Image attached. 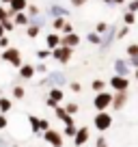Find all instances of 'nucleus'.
Returning a JSON list of instances; mask_svg holds the SVG:
<instances>
[{"instance_id":"obj_1","label":"nucleus","mask_w":138,"mask_h":147,"mask_svg":"<svg viewBox=\"0 0 138 147\" xmlns=\"http://www.w3.org/2000/svg\"><path fill=\"white\" fill-rule=\"evenodd\" d=\"M93 125H95V130H97L99 134H104L106 130H110V125H112V115L108 113V110L97 113L95 119H93Z\"/></svg>"},{"instance_id":"obj_2","label":"nucleus","mask_w":138,"mask_h":147,"mask_svg":"<svg viewBox=\"0 0 138 147\" xmlns=\"http://www.w3.org/2000/svg\"><path fill=\"white\" fill-rule=\"evenodd\" d=\"M0 61H7V63H11L13 67H22V56H19V52L15 50V48H7V50L0 52Z\"/></svg>"},{"instance_id":"obj_3","label":"nucleus","mask_w":138,"mask_h":147,"mask_svg":"<svg viewBox=\"0 0 138 147\" xmlns=\"http://www.w3.org/2000/svg\"><path fill=\"white\" fill-rule=\"evenodd\" d=\"M110 102H112V93L110 91H101V93H97V95H95L93 106H95L97 113H104V110L110 106Z\"/></svg>"},{"instance_id":"obj_4","label":"nucleus","mask_w":138,"mask_h":147,"mask_svg":"<svg viewBox=\"0 0 138 147\" xmlns=\"http://www.w3.org/2000/svg\"><path fill=\"white\" fill-rule=\"evenodd\" d=\"M71 56H74V50L71 48H65V46H58L52 50V59H56L58 63H69L71 61Z\"/></svg>"},{"instance_id":"obj_5","label":"nucleus","mask_w":138,"mask_h":147,"mask_svg":"<svg viewBox=\"0 0 138 147\" xmlns=\"http://www.w3.org/2000/svg\"><path fill=\"white\" fill-rule=\"evenodd\" d=\"M43 141H46V143H50V145L52 147H63V134H60L58 132V130H46V132H43Z\"/></svg>"},{"instance_id":"obj_6","label":"nucleus","mask_w":138,"mask_h":147,"mask_svg":"<svg viewBox=\"0 0 138 147\" xmlns=\"http://www.w3.org/2000/svg\"><path fill=\"white\" fill-rule=\"evenodd\" d=\"M88 138H91V130H88L86 125H82V128H78V132H76V136H74V145L76 147H86Z\"/></svg>"},{"instance_id":"obj_7","label":"nucleus","mask_w":138,"mask_h":147,"mask_svg":"<svg viewBox=\"0 0 138 147\" xmlns=\"http://www.w3.org/2000/svg\"><path fill=\"white\" fill-rule=\"evenodd\" d=\"M108 84L115 89V93H123V91H127L129 80H127V78H123V76H112V78L108 80Z\"/></svg>"},{"instance_id":"obj_8","label":"nucleus","mask_w":138,"mask_h":147,"mask_svg":"<svg viewBox=\"0 0 138 147\" xmlns=\"http://www.w3.org/2000/svg\"><path fill=\"white\" fill-rule=\"evenodd\" d=\"M125 102H127V91H123V93H112L110 108H112V110H121V108L125 106Z\"/></svg>"},{"instance_id":"obj_9","label":"nucleus","mask_w":138,"mask_h":147,"mask_svg":"<svg viewBox=\"0 0 138 147\" xmlns=\"http://www.w3.org/2000/svg\"><path fill=\"white\" fill-rule=\"evenodd\" d=\"M78 43H80V37L74 35V32H69V35L60 37V46H65V48H71V50H74Z\"/></svg>"},{"instance_id":"obj_10","label":"nucleus","mask_w":138,"mask_h":147,"mask_svg":"<svg viewBox=\"0 0 138 147\" xmlns=\"http://www.w3.org/2000/svg\"><path fill=\"white\" fill-rule=\"evenodd\" d=\"M115 76H123V78H127V76H129V65L127 63H125V61H115Z\"/></svg>"},{"instance_id":"obj_11","label":"nucleus","mask_w":138,"mask_h":147,"mask_svg":"<svg viewBox=\"0 0 138 147\" xmlns=\"http://www.w3.org/2000/svg\"><path fill=\"white\" fill-rule=\"evenodd\" d=\"M19 76H22L24 80H30V78H35V67H32V65L22 63V67H19Z\"/></svg>"},{"instance_id":"obj_12","label":"nucleus","mask_w":138,"mask_h":147,"mask_svg":"<svg viewBox=\"0 0 138 147\" xmlns=\"http://www.w3.org/2000/svg\"><path fill=\"white\" fill-rule=\"evenodd\" d=\"M63 97H65V93H63V89H58V87H52L50 89V93H48V100H52V102H63Z\"/></svg>"},{"instance_id":"obj_13","label":"nucleus","mask_w":138,"mask_h":147,"mask_svg":"<svg viewBox=\"0 0 138 147\" xmlns=\"http://www.w3.org/2000/svg\"><path fill=\"white\" fill-rule=\"evenodd\" d=\"M54 113H56V117H58V119L63 121L65 125H67V123H74V117H69L67 113H65V108H63V106H56V108H54Z\"/></svg>"},{"instance_id":"obj_14","label":"nucleus","mask_w":138,"mask_h":147,"mask_svg":"<svg viewBox=\"0 0 138 147\" xmlns=\"http://www.w3.org/2000/svg\"><path fill=\"white\" fill-rule=\"evenodd\" d=\"M9 5H11V9H9V11L15 15V13H22V11L26 9V0H11Z\"/></svg>"},{"instance_id":"obj_15","label":"nucleus","mask_w":138,"mask_h":147,"mask_svg":"<svg viewBox=\"0 0 138 147\" xmlns=\"http://www.w3.org/2000/svg\"><path fill=\"white\" fill-rule=\"evenodd\" d=\"M46 41H48V48H50V50H54V48H58V46H60V37H58V35H54V32H50Z\"/></svg>"},{"instance_id":"obj_16","label":"nucleus","mask_w":138,"mask_h":147,"mask_svg":"<svg viewBox=\"0 0 138 147\" xmlns=\"http://www.w3.org/2000/svg\"><path fill=\"white\" fill-rule=\"evenodd\" d=\"M106 87H108V82H106V80H99V78H97V80H93V82H91V89H93L95 93L106 91Z\"/></svg>"},{"instance_id":"obj_17","label":"nucleus","mask_w":138,"mask_h":147,"mask_svg":"<svg viewBox=\"0 0 138 147\" xmlns=\"http://www.w3.org/2000/svg\"><path fill=\"white\" fill-rule=\"evenodd\" d=\"M76 132H78V125H76V123H67V125L63 128V132H60V134H63V136L74 138V136H76Z\"/></svg>"},{"instance_id":"obj_18","label":"nucleus","mask_w":138,"mask_h":147,"mask_svg":"<svg viewBox=\"0 0 138 147\" xmlns=\"http://www.w3.org/2000/svg\"><path fill=\"white\" fill-rule=\"evenodd\" d=\"M11 106H13V102L9 100V97H2L0 95V115H5V113H9Z\"/></svg>"},{"instance_id":"obj_19","label":"nucleus","mask_w":138,"mask_h":147,"mask_svg":"<svg viewBox=\"0 0 138 147\" xmlns=\"http://www.w3.org/2000/svg\"><path fill=\"white\" fill-rule=\"evenodd\" d=\"M13 24H19V26H28V24H30V18H28L26 13H15V20H13Z\"/></svg>"},{"instance_id":"obj_20","label":"nucleus","mask_w":138,"mask_h":147,"mask_svg":"<svg viewBox=\"0 0 138 147\" xmlns=\"http://www.w3.org/2000/svg\"><path fill=\"white\" fill-rule=\"evenodd\" d=\"M63 108H65V113H67L69 117H74L76 113H78V110H80V108H78V104H74V102H69V104H65Z\"/></svg>"},{"instance_id":"obj_21","label":"nucleus","mask_w":138,"mask_h":147,"mask_svg":"<svg viewBox=\"0 0 138 147\" xmlns=\"http://www.w3.org/2000/svg\"><path fill=\"white\" fill-rule=\"evenodd\" d=\"M28 121H30V130H32L35 134H37V132H39V117L30 115V117H28Z\"/></svg>"},{"instance_id":"obj_22","label":"nucleus","mask_w":138,"mask_h":147,"mask_svg":"<svg viewBox=\"0 0 138 147\" xmlns=\"http://www.w3.org/2000/svg\"><path fill=\"white\" fill-rule=\"evenodd\" d=\"M123 22H125V26H132V24L136 22V15H134L132 11H127V13L123 15Z\"/></svg>"},{"instance_id":"obj_23","label":"nucleus","mask_w":138,"mask_h":147,"mask_svg":"<svg viewBox=\"0 0 138 147\" xmlns=\"http://www.w3.org/2000/svg\"><path fill=\"white\" fill-rule=\"evenodd\" d=\"M26 35L30 37V39H37V35H39V26H28V30H26Z\"/></svg>"},{"instance_id":"obj_24","label":"nucleus","mask_w":138,"mask_h":147,"mask_svg":"<svg viewBox=\"0 0 138 147\" xmlns=\"http://www.w3.org/2000/svg\"><path fill=\"white\" fill-rule=\"evenodd\" d=\"M24 95H26V91H24V87H13V97H15V100H22Z\"/></svg>"},{"instance_id":"obj_25","label":"nucleus","mask_w":138,"mask_h":147,"mask_svg":"<svg viewBox=\"0 0 138 147\" xmlns=\"http://www.w3.org/2000/svg\"><path fill=\"white\" fill-rule=\"evenodd\" d=\"M127 56H138V43H132V46H127Z\"/></svg>"},{"instance_id":"obj_26","label":"nucleus","mask_w":138,"mask_h":147,"mask_svg":"<svg viewBox=\"0 0 138 147\" xmlns=\"http://www.w3.org/2000/svg\"><path fill=\"white\" fill-rule=\"evenodd\" d=\"M86 39H88V41H91V43H97V46H99V43H101V37L97 35V32H91V35H88Z\"/></svg>"},{"instance_id":"obj_27","label":"nucleus","mask_w":138,"mask_h":147,"mask_svg":"<svg viewBox=\"0 0 138 147\" xmlns=\"http://www.w3.org/2000/svg\"><path fill=\"white\" fill-rule=\"evenodd\" d=\"M46 130H50V121L48 119H39V132H46Z\"/></svg>"},{"instance_id":"obj_28","label":"nucleus","mask_w":138,"mask_h":147,"mask_svg":"<svg viewBox=\"0 0 138 147\" xmlns=\"http://www.w3.org/2000/svg\"><path fill=\"white\" fill-rule=\"evenodd\" d=\"M0 24H2V28H5V32H7V30H13V26H15V24L11 22L9 18H7V20H2V22H0Z\"/></svg>"},{"instance_id":"obj_29","label":"nucleus","mask_w":138,"mask_h":147,"mask_svg":"<svg viewBox=\"0 0 138 147\" xmlns=\"http://www.w3.org/2000/svg\"><path fill=\"white\" fill-rule=\"evenodd\" d=\"M63 24H65L63 18H56L54 22H52V28H54V30H60V28H63Z\"/></svg>"},{"instance_id":"obj_30","label":"nucleus","mask_w":138,"mask_h":147,"mask_svg":"<svg viewBox=\"0 0 138 147\" xmlns=\"http://www.w3.org/2000/svg\"><path fill=\"white\" fill-rule=\"evenodd\" d=\"M50 54H52V50H46V48H43V50H37V56H39L41 61H46Z\"/></svg>"},{"instance_id":"obj_31","label":"nucleus","mask_w":138,"mask_h":147,"mask_svg":"<svg viewBox=\"0 0 138 147\" xmlns=\"http://www.w3.org/2000/svg\"><path fill=\"white\" fill-rule=\"evenodd\" d=\"M125 63L129 65V67H134V69H138V56H129L127 61H125Z\"/></svg>"},{"instance_id":"obj_32","label":"nucleus","mask_w":138,"mask_h":147,"mask_svg":"<svg viewBox=\"0 0 138 147\" xmlns=\"http://www.w3.org/2000/svg\"><path fill=\"white\" fill-rule=\"evenodd\" d=\"M95 147H108V143H106V138H104V134H101V136H97Z\"/></svg>"},{"instance_id":"obj_33","label":"nucleus","mask_w":138,"mask_h":147,"mask_svg":"<svg viewBox=\"0 0 138 147\" xmlns=\"http://www.w3.org/2000/svg\"><path fill=\"white\" fill-rule=\"evenodd\" d=\"M106 30H108V26H106L104 22H99V24H97V28H95V32H97V35H101V32H106Z\"/></svg>"},{"instance_id":"obj_34","label":"nucleus","mask_w":138,"mask_h":147,"mask_svg":"<svg viewBox=\"0 0 138 147\" xmlns=\"http://www.w3.org/2000/svg\"><path fill=\"white\" fill-rule=\"evenodd\" d=\"M69 89H71L74 93H80V91H82V84H80V82H71V84H69Z\"/></svg>"},{"instance_id":"obj_35","label":"nucleus","mask_w":138,"mask_h":147,"mask_svg":"<svg viewBox=\"0 0 138 147\" xmlns=\"http://www.w3.org/2000/svg\"><path fill=\"white\" fill-rule=\"evenodd\" d=\"M63 32H65V35L74 32V26H71V22H65V24H63Z\"/></svg>"},{"instance_id":"obj_36","label":"nucleus","mask_w":138,"mask_h":147,"mask_svg":"<svg viewBox=\"0 0 138 147\" xmlns=\"http://www.w3.org/2000/svg\"><path fill=\"white\" fill-rule=\"evenodd\" d=\"M7 125H9V119H7L5 115H0V130H5Z\"/></svg>"},{"instance_id":"obj_37","label":"nucleus","mask_w":138,"mask_h":147,"mask_svg":"<svg viewBox=\"0 0 138 147\" xmlns=\"http://www.w3.org/2000/svg\"><path fill=\"white\" fill-rule=\"evenodd\" d=\"M0 48H9V37H0Z\"/></svg>"},{"instance_id":"obj_38","label":"nucleus","mask_w":138,"mask_h":147,"mask_svg":"<svg viewBox=\"0 0 138 147\" xmlns=\"http://www.w3.org/2000/svg\"><path fill=\"white\" fill-rule=\"evenodd\" d=\"M127 32H129V28L125 26V28H121V30H119V35H117V37H119V39H123V37H127Z\"/></svg>"},{"instance_id":"obj_39","label":"nucleus","mask_w":138,"mask_h":147,"mask_svg":"<svg viewBox=\"0 0 138 147\" xmlns=\"http://www.w3.org/2000/svg\"><path fill=\"white\" fill-rule=\"evenodd\" d=\"M35 71H41V74H46V71H48V67L41 63V65H37V67H35Z\"/></svg>"},{"instance_id":"obj_40","label":"nucleus","mask_w":138,"mask_h":147,"mask_svg":"<svg viewBox=\"0 0 138 147\" xmlns=\"http://www.w3.org/2000/svg\"><path fill=\"white\" fill-rule=\"evenodd\" d=\"M84 2H88V0H71V5H74V7H82Z\"/></svg>"},{"instance_id":"obj_41","label":"nucleus","mask_w":138,"mask_h":147,"mask_svg":"<svg viewBox=\"0 0 138 147\" xmlns=\"http://www.w3.org/2000/svg\"><path fill=\"white\" fill-rule=\"evenodd\" d=\"M2 20H7V9H2V7H0V22H2Z\"/></svg>"},{"instance_id":"obj_42","label":"nucleus","mask_w":138,"mask_h":147,"mask_svg":"<svg viewBox=\"0 0 138 147\" xmlns=\"http://www.w3.org/2000/svg\"><path fill=\"white\" fill-rule=\"evenodd\" d=\"M129 11H132V13H134V11H138V0H136V2H132V5H129Z\"/></svg>"},{"instance_id":"obj_43","label":"nucleus","mask_w":138,"mask_h":147,"mask_svg":"<svg viewBox=\"0 0 138 147\" xmlns=\"http://www.w3.org/2000/svg\"><path fill=\"white\" fill-rule=\"evenodd\" d=\"M46 106H50V108H56L58 104H56V102H52V100H46Z\"/></svg>"},{"instance_id":"obj_44","label":"nucleus","mask_w":138,"mask_h":147,"mask_svg":"<svg viewBox=\"0 0 138 147\" xmlns=\"http://www.w3.org/2000/svg\"><path fill=\"white\" fill-rule=\"evenodd\" d=\"M28 11H30V13H32V15H37V13H39V9H37V7H35V5H32V7H30V9H28Z\"/></svg>"},{"instance_id":"obj_45","label":"nucleus","mask_w":138,"mask_h":147,"mask_svg":"<svg viewBox=\"0 0 138 147\" xmlns=\"http://www.w3.org/2000/svg\"><path fill=\"white\" fill-rule=\"evenodd\" d=\"M0 37H5V28H2V24H0Z\"/></svg>"},{"instance_id":"obj_46","label":"nucleus","mask_w":138,"mask_h":147,"mask_svg":"<svg viewBox=\"0 0 138 147\" xmlns=\"http://www.w3.org/2000/svg\"><path fill=\"white\" fill-rule=\"evenodd\" d=\"M0 147H5V141H2V138H0Z\"/></svg>"},{"instance_id":"obj_47","label":"nucleus","mask_w":138,"mask_h":147,"mask_svg":"<svg viewBox=\"0 0 138 147\" xmlns=\"http://www.w3.org/2000/svg\"><path fill=\"white\" fill-rule=\"evenodd\" d=\"M134 76H136V80H138V69H136V71H134Z\"/></svg>"},{"instance_id":"obj_48","label":"nucleus","mask_w":138,"mask_h":147,"mask_svg":"<svg viewBox=\"0 0 138 147\" xmlns=\"http://www.w3.org/2000/svg\"><path fill=\"white\" fill-rule=\"evenodd\" d=\"M0 2H7V5H9V2H11V0H0Z\"/></svg>"},{"instance_id":"obj_49","label":"nucleus","mask_w":138,"mask_h":147,"mask_svg":"<svg viewBox=\"0 0 138 147\" xmlns=\"http://www.w3.org/2000/svg\"><path fill=\"white\" fill-rule=\"evenodd\" d=\"M112 2H125V0H112Z\"/></svg>"},{"instance_id":"obj_50","label":"nucleus","mask_w":138,"mask_h":147,"mask_svg":"<svg viewBox=\"0 0 138 147\" xmlns=\"http://www.w3.org/2000/svg\"><path fill=\"white\" fill-rule=\"evenodd\" d=\"M104 2H112V0H104Z\"/></svg>"},{"instance_id":"obj_51","label":"nucleus","mask_w":138,"mask_h":147,"mask_svg":"<svg viewBox=\"0 0 138 147\" xmlns=\"http://www.w3.org/2000/svg\"><path fill=\"white\" fill-rule=\"evenodd\" d=\"M13 147H17V145H13Z\"/></svg>"}]
</instances>
